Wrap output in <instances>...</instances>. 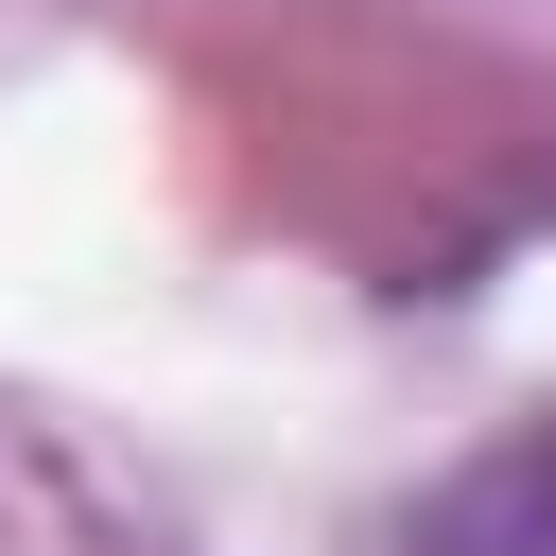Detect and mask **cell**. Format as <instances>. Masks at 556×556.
<instances>
[{"label":"cell","instance_id":"1","mask_svg":"<svg viewBox=\"0 0 556 556\" xmlns=\"http://www.w3.org/2000/svg\"><path fill=\"white\" fill-rule=\"evenodd\" d=\"M417 556H556V400H539L504 452H469V469L434 486Z\"/></svg>","mask_w":556,"mask_h":556}]
</instances>
